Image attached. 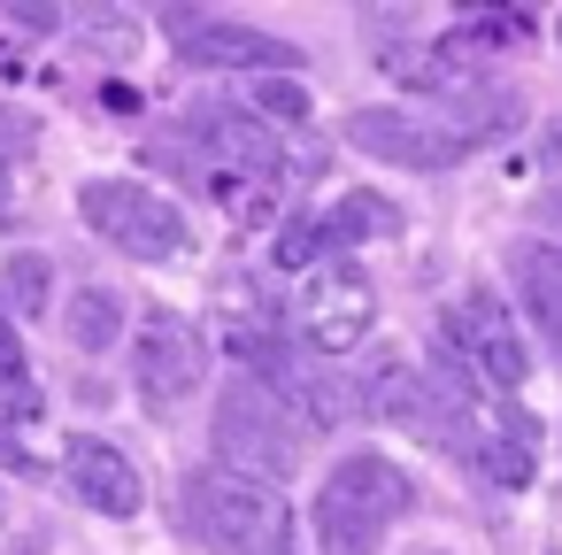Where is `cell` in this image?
Wrapping results in <instances>:
<instances>
[{"instance_id": "cell-8", "label": "cell", "mask_w": 562, "mask_h": 555, "mask_svg": "<svg viewBox=\"0 0 562 555\" xmlns=\"http://www.w3.org/2000/svg\"><path fill=\"white\" fill-rule=\"evenodd\" d=\"M132 378H139V393H147L155 409L186 401V393L209 378V347H201V332H193L186 317L155 309V317L139 324V340H132Z\"/></svg>"}, {"instance_id": "cell-28", "label": "cell", "mask_w": 562, "mask_h": 555, "mask_svg": "<svg viewBox=\"0 0 562 555\" xmlns=\"http://www.w3.org/2000/svg\"><path fill=\"white\" fill-rule=\"evenodd\" d=\"M416 555H439V547H416Z\"/></svg>"}, {"instance_id": "cell-19", "label": "cell", "mask_w": 562, "mask_h": 555, "mask_svg": "<svg viewBox=\"0 0 562 555\" xmlns=\"http://www.w3.org/2000/svg\"><path fill=\"white\" fill-rule=\"evenodd\" d=\"M470 463H477V470H485L493 486H524V478H531V424L516 417L508 432H477Z\"/></svg>"}, {"instance_id": "cell-2", "label": "cell", "mask_w": 562, "mask_h": 555, "mask_svg": "<svg viewBox=\"0 0 562 555\" xmlns=\"http://www.w3.org/2000/svg\"><path fill=\"white\" fill-rule=\"evenodd\" d=\"M408 509H416V478H408L401 463H385V455H347V463L324 478L316 509H308L316 555H378L385 524L408 517Z\"/></svg>"}, {"instance_id": "cell-14", "label": "cell", "mask_w": 562, "mask_h": 555, "mask_svg": "<svg viewBox=\"0 0 562 555\" xmlns=\"http://www.w3.org/2000/svg\"><path fill=\"white\" fill-rule=\"evenodd\" d=\"M508 270H516V293H524L531 324H539V332L554 340V355H562V247L524 240V247L508 255Z\"/></svg>"}, {"instance_id": "cell-16", "label": "cell", "mask_w": 562, "mask_h": 555, "mask_svg": "<svg viewBox=\"0 0 562 555\" xmlns=\"http://www.w3.org/2000/svg\"><path fill=\"white\" fill-rule=\"evenodd\" d=\"M40 417H47V401L32 386H0V463H9V470H47L40 447H32Z\"/></svg>"}, {"instance_id": "cell-9", "label": "cell", "mask_w": 562, "mask_h": 555, "mask_svg": "<svg viewBox=\"0 0 562 555\" xmlns=\"http://www.w3.org/2000/svg\"><path fill=\"white\" fill-rule=\"evenodd\" d=\"M186 140H201V155L216 170H239V178H278L285 170V147L278 132L255 116V109H232V101H201L186 116Z\"/></svg>"}, {"instance_id": "cell-7", "label": "cell", "mask_w": 562, "mask_h": 555, "mask_svg": "<svg viewBox=\"0 0 562 555\" xmlns=\"http://www.w3.org/2000/svg\"><path fill=\"white\" fill-rule=\"evenodd\" d=\"M439 340H447V347H454L485 386H501V393L531 378V347H524L516 317L501 309V293H485V286H477V293H462V301L447 309V332H439Z\"/></svg>"}, {"instance_id": "cell-5", "label": "cell", "mask_w": 562, "mask_h": 555, "mask_svg": "<svg viewBox=\"0 0 562 555\" xmlns=\"http://www.w3.org/2000/svg\"><path fill=\"white\" fill-rule=\"evenodd\" d=\"M293 324H301V347L308 355H355L370 332H378V286L355 255L324 263L308 278V293L293 301Z\"/></svg>"}, {"instance_id": "cell-1", "label": "cell", "mask_w": 562, "mask_h": 555, "mask_svg": "<svg viewBox=\"0 0 562 555\" xmlns=\"http://www.w3.org/2000/svg\"><path fill=\"white\" fill-rule=\"evenodd\" d=\"M178 517H186V540H201V547H216V555H285V547H293V509H285V493L262 486V478H239V470H224V463L186 470Z\"/></svg>"}, {"instance_id": "cell-4", "label": "cell", "mask_w": 562, "mask_h": 555, "mask_svg": "<svg viewBox=\"0 0 562 555\" xmlns=\"http://www.w3.org/2000/svg\"><path fill=\"white\" fill-rule=\"evenodd\" d=\"M78 217H86L109 247H124L132 263H170V255H186V217H178L155 186H139V178H86V186H78Z\"/></svg>"}, {"instance_id": "cell-24", "label": "cell", "mask_w": 562, "mask_h": 555, "mask_svg": "<svg viewBox=\"0 0 562 555\" xmlns=\"http://www.w3.org/2000/svg\"><path fill=\"white\" fill-rule=\"evenodd\" d=\"M24 140H32V124H24V116H16V109H0V155H16V147H24Z\"/></svg>"}, {"instance_id": "cell-3", "label": "cell", "mask_w": 562, "mask_h": 555, "mask_svg": "<svg viewBox=\"0 0 562 555\" xmlns=\"http://www.w3.org/2000/svg\"><path fill=\"white\" fill-rule=\"evenodd\" d=\"M209 440H216V463H224V470L262 478V486L293 478V455H301V424H293V409H285L262 378H232V386H224Z\"/></svg>"}, {"instance_id": "cell-6", "label": "cell", "mask_w": 562, "mask_h": 555, "mask_svg": "<svg viewBox=\"0 0 562 555\" xmlns=\"http://www.w3.org/2000/svg\"><path fill=\"white\" fill-rule=\"evenodd\" d=\"M170 47L193 70H270V78H301V55L278 32L232 24V16H201V9H170Z\"/></svg>"}, {"instance_id": "cell-29", "label": "cell", "mask_w": 562, "mask_h": 555, "mask_svg": "<svg viewBox=\"0 0 562 555\" xmlns=\"http://www.w3.org/2000/svg\"><path fill=\"white\" fill-rule=\"evenodd\" d=\"M285 555H293V547H285Z\"/></svg>"}, {"instance_id": "cell-22", "label": "cell", "mask_w": 562, "mask_h": 555, "mask_svg": "<svg viewBox=\"0 0 562 555\" xmlns=\"http://www.w3.org/2000/svg\"><path fill=\"white\" fill-rule=\"evenodd\" d=\"M255 109H262L270 124H308V86H301V78H262V86H255Z\"/></svg>"}, {"instance_id": "cell-10", "label": "cell", "mask_w": 562, "mask_h": 555, "mask_svg": "<svg viewBox=\"0 0 562 555\" xmlns=\"http://www.w3.org/2000/svg\"><path fill=\"white\" fill-rule=\"evenodd\" d=\"M347 140H355L362 155H378V163H401V170H447V163L470 147L454 124H424V116H408V109H355V116H347Z\"/></svg>"}, {"instance_id": "cell-13", "label": "cell", "mask_w": 562, "mask_h": 555, "mask_svg": "<svg viewBox=\"0 0 562 555\" xmlns=\"http://www.w3.org/2000/svg\"><path fill=\"white\" fill-rule=\"evenodd\" d=\"M416 393H424V370L401 355V347H370L362 355V370H355V409L362 417H408L416 409Z\"/></svg>"}, {"instance_id": "cell-17", "label": "cell", "mask_w": 562, "mask_h": 555, "mask_svg": "<svg viewBox=\"0 0 562 555\" xmlns=\"http://www.w3.org/2000/svg\"><path fill=\"white\" fill-rule=\"evenodd\" d=\"M324 232H331V247H347V240H393L401 232V209L385 193H339L324 209Z\"/></svg>"}, {"instance_id": "cell-11", "label": "cell", "mask_w": 562, "mask_h": 555, "mask_svg": "<svg viewBox=\"0 0 562 555\" xmlns=\"http://www.w3.org/2000/svg\"><path fill=\"white\" fill-rule=\"evenodd\" d=\"M63 478H70V493H78L86 509H101V517H139V501H147L139 463H132L116 440H93V432L63 440Z\"/></svg>"}, {"instance_id": "cell-26", "label": "cell", "mask_w": 562, "mask_h": 555, "mask_svg": "<svg viewBox=\"0 0 562 555\" xmlns=\"http://www.w3.org/2000/svg\"><path fill=\"white\" fill-rule=\"evenodd\" d=\"M547 155H562V124H547Z\"/></svg>"}, {"instance_id": "cell-21", "label": "cell", "mask_w": 562, "mask_h": 555, "mask_svg": "<svg viewBox=\"0 0 562 555\" xmlns=\"http://www.w3.org/2000/svg\"><path fill=\"white\" fill-rule=\"evenodd\" d=\"M324 247H331L324 217H293V224L278 232V247H270V255H278V270H308V263H316Z\"/></svg>"}, {"instance_id": "cell-25", "label": "cell", "mask_w": 562, "mask_h": 555, "mask_svg": "<svg viewBox=\"0 0 562 555\" xmlns=\"http://www.w3.org/2000/svg\"><path fill=\"white\" fill-rule=\"evenodd\" d=\"M93 47H116V55H124V47H132V24H124V16H101V32H93Z\"/></svg>"}, {"instance_id": "cell-20", "label": "cell", "mask_w": 562, "mask_h": 555, "mask_svg": "<svg viewBox=\"0 0 562 555\" xmlns=\"http://www.w3.org/2000/svg\"><path fill=\"white\" fill-rule=\"evenodd\" d=\"M116 332H124V301H116L109 286H86V293L70 301V347H78V355H101Z\"/></svg>"}, {"instance_id": "cell-27", "label": "cell", "mask_w": 562, "mask_h": 555, "mask_svg": "<svg viewBox=\"0 0 562 555\" xmlns=\"http://www.w3.org/2000/svg\"><path fill=\"white\" fill-rule=\"evenodd\" d=\"M0 201H9V155H0Z\"/></svg>"}, {"instance_id": "cell-15", "label": "cell", "mask_w": 562, "mask_h": 555, "mask_svg": "<svg viewBox=\"0 0 562 555\" xmlns=\"http://www.w3.org/2000/svg\"><path fill=\"white\" fill-rule=\"evenodd\" d=\"M531 40V16L524 9H470L454 32H447V63H470V55H501V47H524Z\"/></svg>"}, {"instance_id": "cell-23", "label": "cell", "mask_w": 562, "mask_h": 555, "mask_svg": "<svg viewBox=\"0 0 562 555\" xmlns=\"http://www.w3.org/2000/svg\"><path fill=\"white\" fill-rule=\"evenodd\" d=\"M0 386H32V363H24V340H16L9 301H0Z\"/></svg>"}, {"instance_id": "cell-18", "label": "cell", "mask_w": 562, "mask_h": 555, "mask_svg": "<svg viewBox=\"0 0 562 555\" xmlns=\"http://www.w3.org/2000/svg\"><path fill=\"white\" fill-rule=\"evenodd\" d=\"M47 293H55V263L40 247H16L0 263V301H9V317H47Z\"/></svg>"}, {"instance_id": "cell-12", "label": "cell", "mask_w": 562, "mask_h": 555, "mask_svg": "<svg viewBox=\"0 0 562 555\" xmlns=\"http://www.w3.org/2000/svg\"><path fill=\"white\" fill-rule=\"evenodd\" d=\"M262 386L293 409V424H301V432H331V424L355 409V386H347V378H331L308 347H278V355L262 363Z\"/></svg>"}]
</instances>
